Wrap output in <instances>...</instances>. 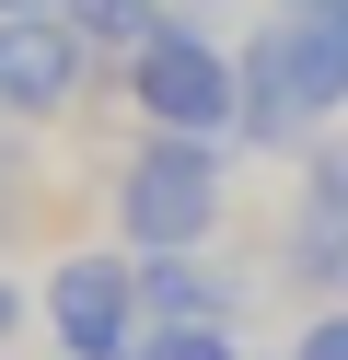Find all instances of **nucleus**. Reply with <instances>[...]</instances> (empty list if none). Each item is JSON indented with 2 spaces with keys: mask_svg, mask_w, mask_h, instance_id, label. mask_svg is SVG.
I'll return each instance as SVG.
<instances>
[{
  "mask_svg": "<svg viewBox=\"0 0 348 360\" xmlns=\"http://www.w3.org/2000/svg\"><path fill=\"white\" fill-rule=\"evenodd\" d=\"M221 210H232V140H151L116 163V244L128 256H209L221 244Z\"/></svg>",
  "mask_w": 348,
  "mask_h": 360,
  "instance_id": "f257e3e1",
  "label": "nucleus"
},
{
  "mask_svg": "<svg viewBox=\"0 0 348 360\" xmlns=\"http://www.w3.org/2000/svg\"><path fill=\"white\" fill-rule=\"evenodd\" d=\"M128 105H139V128H174V140H232L244 128V47H221L209 24L174 12L128 58Z\"/></svg>",
  "mask_w": 348,
  "mask_h": 360,
  "instance_id": "f03ea898",
  "label": "nucleus"
},
{
  "mask_svg": "<svg viewBox=\"0 0 348 360\" xmlns=\"http://www.w3.org/2000/svg\"><path fill=\"white\" fill-rule=\"evenodd\" d=\"M35 326L58 337V360H128L139 349V256L128 244H70L35 279Z\"/></svg>",
  "mask_w": 348,
  "mask_h": 360,
  "instance_id": "7ed1b4c3",
  "label": "nucleus"
},
{
  "mask_svg": "<svg viewBox=\"0 0 348 360\" xmlns=\"http://www.w3.org/2000/svg\"><path fill=\"white\" fill-rule=\"evenodd\" d=\"M93 82V35L70 24V12H0V105H12L23 128L70 117Z\"/></svg>",
  "mask_w": 348,
  "mask_h": 360,
  "instance_id": "20e7f679",
  "label": "nucleus"
},
{
  "mask_svg": "<svg viewBox=\"0 0 348 360\" xmlns=\"http://www.w3.org/2000/svg\"><path fill=\"white\" fill-rule=\"evenodd\" d=\"M290 267L348 302V128L302 151V210H290Z\"/></svg>",
  "mask_w": 348,
  "mask_h": 360,
  "instance_id": "39448f33",
  "label": "nucleus"
},
{
  "mask_svg": "<svg viewBox=\"0 0 348 360\" xmlns=\"http://www.w3.org/2000/svg\"><path fill=\"white\" fill-rule=\"evenodd\" d=\"M314 105L290 94V58H278V24L244 35V128H232V151H314Z\"/></svg>",
  "mask_w": 348,
  "mask_h": 360,
  "instance_id": "423d86ee",
  "label": "nucleus"
},
{
  "mask_svg": "<svg viewBox=\"0 0 348 360\" xmlns=\"http://www.w3.org/2000/svg\"><path fill=\"white\" fill-rule=\"evenodd\" d=\"M278 58H290V94L325 117H348V0H314V12H278Z\"/></svg>",
  "mask_w": 348,
  "mask_h": 360,
  "instance_id": "0eeeda50",
  "label": "nucleus"
},
{
  "mask_svg": "<svg viewBox=\"0 0 348 360\" xmlns=\"http://www.w3.org/2000/svg\"><path fill=\"white\" fill-rule=\"evenodd\" d=\"M232 302H244V290L209 256H139V314H151V326H232Z\"/></svg>",
  "mask_w": 348,
  "mask_h": 360,
  "instance_id": "6e6552de",
  "label": "nucleus"
},
{
  "mask_svg": "<svg viewBox=\"0 0 348 360\" xmlns=\"http://www.w3.org/2000/svg\"><path fill=\"white\" fill-rule=\"evenodd\" d=\"M58 12L93 35V58H139L162 24H174V0H58Z\"/></svg>",
  "mask_w": 348,
  "mask_h": 360,
  "instance_id": "1a4fd4ad",
  "label": "nucleus"
},
{
  "mask_svg": "<svg viewBox=\"0 0 348 360\" xmlns=\"http://www.w3.org/2000/svg\"><path fill=\"white\" fill-rule=\"evenodd\" d=\"M128 360H244V349H232V326H139Z\"/></svg>",
  "mask_w": 348,
  "mask_h": 360,
  "instance_id": "9d476101",
  "label": "nucleus"
},
{
  "mask_svg": "<svg viewBox=\"0 0 348 360\" xmlns=\"http://www.w3.org/2000/svg\"><path fill=\"white\" fill-rule=\"evenodd\" d=\"M23 198H35V151H23V117L0 105V221H23Z\"/></svg>",
  "mask_w": 348,
  "mask_h": 360,
  "instance_id": "9b49d317",
  "label": "nucleus"
},
{
  "mask_svg": "<svg viewBox=\"0 0 348 360\" xmlns=\"http://www.w3.org/2000/svg\"><path fill=\"white\" fill-rule=\"evenodd\" d=\"M290 360H348V302H314V314H302Z\"/></svg>",
  "mask_w": 348,
  "mask_h": 360,
  "instance_id": "f8f14e48",
  "label": "nucleus"
},
{
  "mask_svg": "<svg viewBox=\"0 0 348 360\" xmlns=\"http://www.w3.org/2000/svg\"><path fill=\"white\" fill-rule=\"evenodd\" d=\"M23 326H35V290H23V279H12V267H0V349H12V337H23Z\"/></svg>",
  "mask_w": 348,
  "mask_h": 360,
  "instance_id": "ddd939ff",
  "label": "nucleus"
},
{
  "mask_svg": "<svg viewBox=\"0 0 348 360\" xmlns=\"http://www.w3.org/2000/svg\"><path fill=\"white\" fill-rule=\"evenodd\" d=\"M0 12H58V0H0Z\"/></svg>",
  "mask_w": 348,
  "mask_h": 360,
  "instance_id": "4468645a",
  "label": "nucleus"
},
{
  "mask_svg": "<svg viewBox=\"0 0 348 360\" xmlns=\"http://www.w3.org/2000/svg\"><path fill=\"white\" fill-rule=\"evenodd\" d=\"M174 12H209V0H174Z\"/></svg>",
  "mask_w": 348,
  "mask_h": 360,
  "instance_id": "2eb2a0df",
  "label": "nucleus"
},
{
  "mask_svg": "<svg viewBox=\"0 0 348 360\" xmlns=\"http://www.w3.org/2000/svg\"><path fill=\"white\" fill-rule=\"evenodd\" d=\"M290 12H314V0H290Z\"/></svg>",
  "mask_w": 348,
  "mask_h": 360,
  "instance_id": "dca6fc26",
  "label": "nucleus"
}]
</instances>
